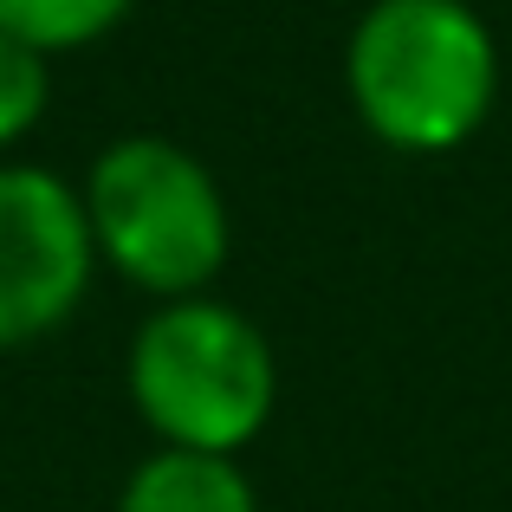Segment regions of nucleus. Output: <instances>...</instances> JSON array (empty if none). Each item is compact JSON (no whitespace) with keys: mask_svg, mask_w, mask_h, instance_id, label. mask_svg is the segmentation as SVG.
Instances as JSON below:
<instances>
[{"mask_svg":"<svg viewBox=\"0 0 512 512\" xmlns=\"http://www.w3.org/2000/svg\"><path fill=\"white\" fill-rule=\"evenodd\" d=\"M85 221L98 260L156 299H201L227 260V201L201 156L169 137H124L91 163Z\"/></svg>","mask_w":512,"mask_h":512,"instance_id":"nucleus-3","label":"nucleus"},{"mask_svg":"<svg viewBox=\"0 0 512 512\" xmlns=\"http://www.w3.org/2000/svg\"><path fill=\"white\" fill-rule=\"evenodd\" d=\"M130 7L137 0H0V33L52 59V52L104 39Z\"/></svg>","mask_w":512,"mask_h":512,"instance_id":"nucleus-6","label":"nucleus"},{"mask_svg":"<svg viewBox=\"0 0 512 512\" xmlns=\"http://www.w3.org/2000/svg\"><path fill=\"white\" fill-rule=\"evenodd\" d=\"M91 221L85 195L46 169H0V350L33 344L78 312L91 286Z\"/></svg>","mask_w":512,"mask_h":512,"instance_id":"nucleus-4","label":"nucleus"},{"mask_svg":"<svg viewBox=\"0 0 512 512\" xmlns=\"http://www.w3.org/2000/svg\"><path fill=\"white\" fill-rule=\"evenodd\" d=\"M344 85L376 143L441 156L493 117L500 46L467 0H370L350 26Z\"/></svg>","mask_w":512,"mask_h":512,"instance_id":"nucleus-1","label":"nucleus"},{"mask_svg":"<svg viewBox=\"0 0 512 512\" xmlns=\"http://www.w3.org/2000/svg\"><path fill=\"white\" fill-rule=\"evenodd\" d=\"M279 396L273 344L221 299H169L130 344V402L163 448L240 454Z\"/></svg>","mask_w":512,"mask_h":512,"instance_id":"nucleus-2","label":"nucleus"},{"mask_svg":"<svg viewBox=\"0 0 512 512\" xmlns=\"http://www.w3.org/2000/svg\"><path fill=\"white\" fill-rule=\"evenodd\" d=\"M52 98V72H46V52L20 46V39L0 33V150L20 143L26 130L46 117Z\"/></svg>","mask_w":512,"mask_h":512,"instance_id":"nucleus-7","label":"nucleus"},{"mask_svg":"<svg viewBox=\"0 0 512 512\" xmlns=\"http://www.w3.org/2000/svg\"><path fill=\"white\" fill-rule=\"evenodd\" d=\"M117 512H260L253 480L234 467V454L163 448L124 480Z\"/></svg>","mask_w":512,"mask_h":512,"instance_id":"nucleus-5","label":"nucleus"}]
</instances>
